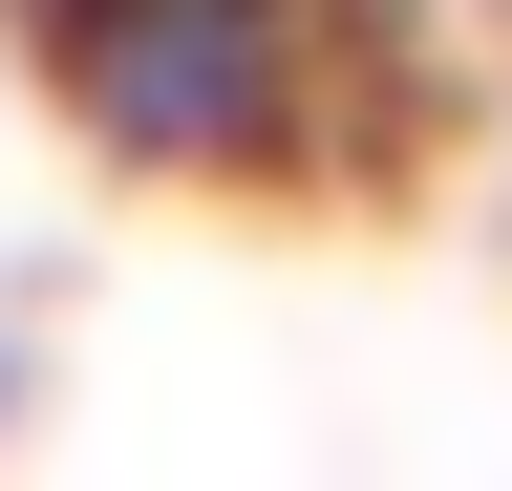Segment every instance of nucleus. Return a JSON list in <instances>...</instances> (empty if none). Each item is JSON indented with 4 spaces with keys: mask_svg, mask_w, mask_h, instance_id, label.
Masks as SVG:
<instances>
[{
    "mask_svg": "<svg viewBox=\"0 0 512 491\" xmlns=\"http://www.w3.org/2000/svg\"><path fill=\"white\" fill-rule=\"evenodd\" d=\"M0 22L43 43V107L150 193H278L406 129L384 0H0Z\"/></svg>",
    "mask_w": 512,
    "mask_h": 491,
    "instance_id": "f257e3e1",
    "label": "nucleus"
}]
</instances>
